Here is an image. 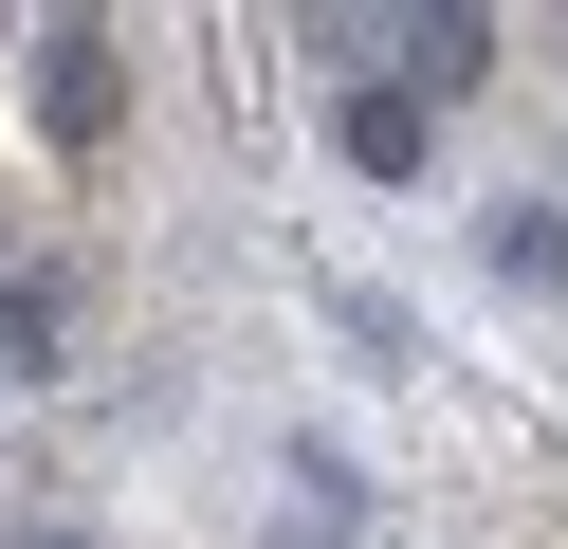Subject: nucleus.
<instances>
[{"instance_id":"1","label":"nucleus","mask_w":568,"mask_h":549,"mask_svg":"<svg viewBox=\"0 0 568 549\" xmlns=\"http://www.w3.org/2000/svg\"><path fill=\"white\" fill-rule=\"evenodd\" d=\"M38 129L74 146V165L129 129V37H111V19H55V37H38Z\"/></svg>"},{"instance_id":"2","label":"nucleus","mask_w":568,"mask_h":549,"mask_svg":"<svg viewBox=\"0 0 568 549\" xmlns=\"http://www.w3.org/2000/svg\"><path fill=\"white\" fill-rule=\"evenodd\" d=\"M477 55H495V19H477V0L404 19V73H422V110H458V92H477Z\"/></svg>"},{"instance_id":"3","label":"nucleus","mask_w":568,"mask_h":549,"mask_svg":"<svg viewBox=\"0 0 568 549\" xmlns=\"http://www.w3.org/2000/svg\"><path fill=\"white\" fill-rule=\"evenodd\" d=\"M331 146H348L367 183H404L422 146H440V110H422V92H348V129H331Z\"/></svg>"},{"instance_id":"4","label":"nucleus","mask_w":568,"mask_h":549,"mask_svg":"<svg viewBox=\"0 0 568 549\" xmlns=\"http://www.w3.org/2000/svg\"><path fill=\"white\" fill-rule=\"evenodd\" d=\"M0 385H55V275H38V256L0 275Z\"/></svg>"},{"instance_id":"5","label":"nucleus","mask_w":568,"mask_h":549,"mask_svg":"<svg viewBox=\"0 0 568 549\" xmlns=\"http://www.w3.org/2000/svg\"><path fill=\"white\" fill-rule=\"evenodd\" d=\"M495 275H514V293H568V220L550 202H495Z\"/></svg>"}]
</instances>
